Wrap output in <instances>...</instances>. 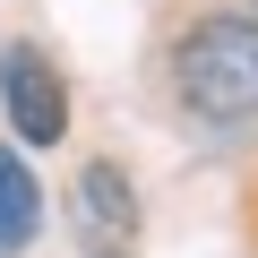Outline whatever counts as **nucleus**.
Here are the masks:
<instances>
[{"label": "nucleus", "mask_w": 258, "mask_h": 258, "mask_svg": "<svg viewBox=\"0 0 258 258\" xmlns=\"http://www.w3.org/2000/svg\"><path fill=\"white\" fill-rule=\"evenodd\" d=\"M69 241L86 258H138V181L120 164H78L69 181Z\"/></svg>", "instance_id": "obj_2"}, {"label": "nucleus", "mask_w": 258, "mask_h": 258, "mask_svg": "<svg viewBox=\"0 0 258 258\" xmlns=\"http://www.w3.org/2000/svg\"><path fill=\"white\" fill-rule=\"evenodd\" d=\"M249 9H258V0H249Z\"/></svg>", "instance_id": "obj_5"}, {"label": "nucleus", "mask_w": 258, "mask_h": 258, "mask_svg": "<svg viewBox=\"0 0 258 258\" xmlns=\"http://www.w3.org/2000/svg\"><path fill=\"white\" fill-rule=\"evenodd\" d=\"M35 224H43V189H35L26 155L0 147V258H18V249L35 241Z\"/></svg>", "instance_id": "obj_4"}, {"label": "nucleus", "mask_w": 258, "mask_h": 258, "mask_svg": "<svg viewBox=\"0 0 258 258\" xmlns=\"http://www.w3.org/2000/svg\"><path fill=\"white\" fill-rule=\"evenodd\" d=\"M172 95L207 129H249L258 120V9H207L172 43Z\"/></svg>", "instance_id": "obj_1"}, {"label": "nucleus", "mask_w": 258, "mask_h": 258, "mask_svg": "<svg viewBox=\"0 0 258 258\" xmlns=\"http://www.w3.org/2000/svg\"><path fill=\"white\" fill-rule=\"evenodd\" d=\"M0 112H9V129L26 147L69 138V86L43 60V43H0Z\"/></svg>", "instance_id": "obj_3"}]
</instances>
